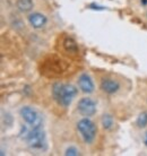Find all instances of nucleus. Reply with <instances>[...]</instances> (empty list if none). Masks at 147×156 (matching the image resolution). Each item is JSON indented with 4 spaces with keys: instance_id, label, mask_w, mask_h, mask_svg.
Wrapping results in <instances>:
<instances>
[{
    "instance_id": "obj_1",
    "label": "nucleus",
    "mask_w": 147,
    "mask_h": 156,
    "mask_svg": "<svg viewBox=\"0 0 147 156\" xmlns=\"http://www.w3.org/2000/svg\"><path fill=\"white\" fill-rule=\"evenodd\" d=\"M78 90L71 84L56 83L52 86V96L59 105L67 108L71 104L74 98L77 96Z\"/></svg>"
},
{
    "instance_id": "obj_2",
    "label": "nucleus",
    "mask_w": 147,
    "mask_h": 156,
    "mask_svg": "<svg viewBox=\"0 0 147 156\" xmlns=\"http://www.w3.org/2000/svg\"><path fill=\"white\" fill-rule=\"evenodd\" d=\"M24 140L26 141L27 145L32 149L35 151H45L48 147L47 144V136L43 130L42 127H36V128L26 129L24 128Z\"/></svg>"
},
{
    "instance_id": "obj_3",
    "label": "nucleus",
    "mask_w": 147,
    "mask_h": 156,
    "mask_svg": "<svg viewBox=\"0 0 147 156\" xmlns=\"http://www.w3.org/2000/svg\"><path fill=\"white\" fill-rule=\"evenodd\" d=\"M77 130L81 133L83 140L86 144H92L96 137L97 129L96 126L92 120H89L88 118H84L81 120L78 121L77 123Z\"/></svg>"
},
{
    "instance_id": "obj_4",
    "label": "nucleus",
    "mask_w": 147,
    "mask_h": 156,
    "mask_svg": "<svg viewBox=\"0 0 147 156\" xmlns=\"http://www.w3.org/2000/svg\"><path fill=\"white\" fill-rule=\"evenodd\" d=\"M20 114L24 122L31 128H36V127H42L43 119L42 115L40 114L38 110L31 106H23L20 110Z\"/></svg>"
},
{
    "instance_id": "obj_5",
    "label": "nucleus",
    "mask_w": 147,
    "mask_h": 156,
    "mask_svg": "<svg viewBox=\"0 0 147 156\" xmlns=\"http://www.w3.org/2000/svg\"><path fill=\"white\" fill-rule=\"evenodd\" d=\"M78 112L84 117H92L96 113V103L89 98H83L78 101Z\"/></svg>"
},
{
    "instance_id": "obj_6",
    "label": "nucleus",
    "mask_w": 147,
    "mask_h": 156,
    "mask_svg": "<svg viewBox=\"0 0 147 156\" xmlns=\"http://www.w3.org/2000/svg\"><path fill=\"white\" fill-rule=\"evenodd\" d=\"M78 87H79V90L83 93L85 94H92L94 92V88H95L91 76L88 74H86V73L81 74L78 77Z\"/></svg>"
},
{
    "instance_id": "obj_7",
    "label": "nucleus",
    "mask_w": 147,
    "mask_h": 156,
    "mask_svg": "<svg viewBox=\"0 0 147 156\" xmlns=\"http://www.w3.org/2000/svg\"><path fill=\"white\" fill-rule=\"evenodd\" d=\"M100 87L105 94L112 95V94H116L118 90H120V83L118 80L111 79V78H105L101 82Z\"/></svg>"
},
{
    "instance_id": "obj_8",
    "label": "nucleus",
    "mask_w": 147,
    "mask_h": 156,
    "mask_svg": "<svg viewBox=\"0 0 147 156\" xmlns=\"http://www.w3.org/2000/svg\"><path fill=\"white\" fill-rule=\"evenodd\" d=\"M28 23L33 28L40 30V28L44 27L47 25L48 18L41 12H33L28 16Z\"/></svg>"
},
{
    "instance_id": "obj_9",
    "label": "nucleus",
    "mask_w": 147,
    "mask_h": 156,
    "mask_svg": "<svg viewBox=\"0 0 147 156\" xmlns=\"http://www.w3.org/2000/svg\"><path fill=\"white\" fill-rule=\"evenodd\" d=\"M33 6H34V4L32 0H17V7L23 12H31L33 9Z\"/></svg>"
},
{
    "instance_id": "obj_10",
    "label": "nucleus",
    "mask_w": 147,
    "mask_h": 156,
    "mask_svg": "<svg viewBox=\"0 0 147 156\" xmlns=\"http://www.w3.org/2000/svg\"><path fill=\"white\" fill-rule=\"evenodd\" d=\"M101 122H102V126L103 128L106 129V130H110L112 129L113 125H114V121H113V117L111 114H104L102 119H101Z\"/></svg>"
},
{
    "instance_id": "obj_11",
    "label": "nucleus",
    "mask_w": 147,
    "mask_h": 156,
    "mask_svg": "<svg viewBox=\"0 0 147 156\" xmlns=\"http://www.w3.org/2000/svg\"><path fill=\"white\" fill-rule=\"evenodd\" d=\"M136 125L138 128H145L147 127V112L144 111L142 113L138 115L137 120H136Z\"/></svg>"
},
{
    "instance_id": "obj_12",
    "label": "nucleus",
    "mask_w": 147,
    "mask_h": 156,
    "mask_svg": "<svg viewBox=\"0 0 147 156\" xmlns=\"http://www.w3.org/2000/svg\"><path fill=\"white\" fill-rule=\"evenodd\" d=\"M65 47L67 48V50H69V52H74V53L77 52L78 50L77 44H76V42L73 39H67L65 41Z\"/></svg>"
},
{
    "instance_id": "obj_13",
    "label": "nucleus",
    "mask_w": 147,
    "mask_h": 156,
    "mask_svg": "<svg viewBox=\"0 0 147 156\" xmlns=\"http://www.w3.org/2000/svg\"><path fill=\"white\" fill-rule=\"evenodd\" d=\"M65 155H69V156H77L79 155V151H78L76 147H74V146H69L68 148L66 149V152H65Z\"/></svg>"
},
{
    "instance_id": "obj_14",
    "label": "nucleus",
    "mask_w": 147,
    "mask_h": 156,
    "mask_svg": "<svg viewBox=\"0 0 147 156\" xmlns=\"http://www.w3.org/2000/svg\"><path fill=\"white\" fill-rule=\"evenodd\" d=\"M144 143H145V145L147 146V133H146V135H145V139H144Z\"/></svg>"
},
{
    "instance_id": "obj_15",
    "label": "nucleus",
    "mask_w": 147,
    "mask_h": 156,
    "mask_svg": "<svg viewBox=\"0 0 147 156\" xmlns=\"http://www.w3.org/2000/svg\"><path fill=\"white\" fill-rule=\"evenodd\" d=\"M143 4H144V5H146V4H147V0H143Z\"/></svg>"
}]
</instances>
